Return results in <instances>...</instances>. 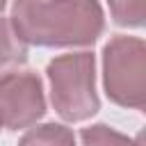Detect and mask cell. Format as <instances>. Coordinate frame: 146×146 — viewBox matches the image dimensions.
I'll list each match as a JSON object with an SVG mask.
<instances>
[{"label":"cell","mask_w":146,"mask_h":146,"mask_svg":"<svg viewBox=\"0 0 146 146\" xmlns=\"http://www.w3.org/2000/svg\"><path fill=\"white\" fill-rule=\"evenodd\" d=\"M11 25L25 43L91 46L105 27L98 0H14Z\"/></svg>","instance_id":"1"},{"label":"cell","mask_w":146,"mask_h":146,"mask_svg":"<svg viewBox=\"0 0 146 146\" xmlns=\"http://www.w3.org/2000/svg\"><path fill=\"white\" fill-rule=\"evenodd\" d=\"M50 100L64 121L78 123L100 110L96 94V59L91 52H71L48 64Z\"/></svg>","instance_id":"2"},{"label":"cell","mask_w":146,"mask_h":146,"mask_svg":"<svg viewBox=\"0 0 146 146\" xmlns=\"http://www.w3.org/2000/svg\"><path fill=\"white\" fill-rule=\"evenodd\" d=\"M103 84L112 103L128 110L146 105V43L139 36H114L103 50Z\"/></svg>","instance_id":"3"},{"label":"cell","mask_w":146,"mask_h":146,"mask_svg":"<svg viewBox=\"0 0 146 146\" xmlns=\"http://www.w3.org/2000/svg\"><path fill=\"white\" fill-rule=\"evenodd\" d=\"M46 114L43 84L32 71H11L0 78V128L21 130Z\"/></svg>","instance_id":"4"},{"label":"cell","mask_w":146,"mask_h":146,"mask_svg":"<svg viewBox=\"0 0 146 146\" xmlns=\"http://www.w3.org/2000/svg\"><path fill=\"white\" fill-rule=\"evenodd\" d=\"M27 59V43L18 36L9 18H0V78L16 71Z\"/></svg>","instance_id":"5"},{"label":"cell","mask_w":146,"mask_h":146,"mask_svg":"<svg viewBox=\"0 0 146 146\" xmlns=\"http://www.w3.org/2000/svg\"><path fill=\"white\" fill-rule=\"evenodd\" d=\"M18 146H75V137L66 125L46 123L27 130Z\"/></svg>","instance_id":"6"},{"label":"cell","mask_w":146,"mask_h":146,"mask_svg":"<svg viewBox=\"0 0 146 146\" xmlns=\"http://www.w3.org/2000/svg\"><path fill=\"white\" fill-rule=\"evenodd\" d=\"M80 139H82V146H141V139L139 137H128V135H121L119 130L105 125V123H96L91 128H84L80 132Z\"/></svg>","instance_id":"7"},{"label":"cell","mask_w":146,"mask_h":146,"mask_svg":"<svg viewBox=\"0 0 146 146\" xmlns=\"http://www.w3.org/2000/svg\"><path fill=\"white\" fill-rule=\"evenodd\" d=\"M114 23L125 27H141L146 18V0H107Z\"/></svg>","instance_id":"8"},{"label":"cell","mask_w":146,"mask_h":146,"mask_svg":"<svg viewBox=\"0 0 146 146\" xmlns=\"http://www.w3.org/2000/svg\"><path fill=\"white\" fill-rule=\"evenodd\" d=\"M5 5H7V0H0V11L5 9Z\"/></svg>","instance_id":"9"}]
</instances>
